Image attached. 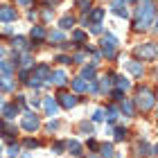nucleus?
Segmentation results:
<instances>
[{"label": "nucleus", "instance_id": "obj_1", "mask_svg": "<svg viewBox=\"0 0 158 158\" xmlns=\"http://www.w3.org/2000/svg\"><path fill=\"white\" fill-rule=\"evenodd\" d=\"M152 23H154V0H140L135 27H138V30H147Z\"/></svg>", "mask_w": 158, "mask_h": 158}, {"label": "nucleus", "instance_id": "obj_2", "mask_svg": "<svg viewBox=\"0 0 158 158\" xmlns=\"http://www.w3.org/2000/svg\"><path fill=\"white\" fill-rule=\"evenodd\" d=\"M154 93L149 90V88H140L138 90V97H135V106H138L140 111H149L154 106Z\"/></svg>", "mask_w": 158, "mask_h": 158}, {"label": "nucleus", "instance_id": "obj_3", "mask_svg": "<svg viewBox=\"0 0 158 158\" xmlns=\"http://www.w3.org/2000/svg\"><path fill=\"white\" fill-rule=\"evenodd\" d=\"M115 48H118V39L113 36V34H106L102 39V52L106 56H115Z\"/></svg>", "mask_w": 158, "mask_h": 158}, {"label": "nucleus", "instance_id": "obj_4", "mask_svg": "<svg viewBox=\"0 0 158 158\" xmlns=\"http://www.w3.org/2000/svg\"><path fill=\"white\" fill-rule=\"evenodd\" d=\"M135 52H138L142 59H154V56H156V45H154V43H147V45H140Z\"/></svg>", "mask_w": 158, "mask_h": 158}, {"label": "nucleus", "instance_id": "obj_5", "mask_svg": "<svg viewBox=\"0 0 158 158\" xmlns=\"http://www.w3.org/2000/svg\"><path fill=\"white\" fill-rule=\"evenodd\" d=\"M39 124H41L39 118H36V115H32V113H27L25 120H23V129H25V131H36Z\"/></svg>", "mask_w": 158, "mask_h": 158}, {"label": "nucleus", "instance_id": "obj_6", "mask_svg": "<svg viewBox=\"0 0 158 158\" xmlns=\"http://www.w3.org/2000/svg\"><path fill=\"white\" fill-rule=\"evenodd\" d=\"M59 102H61L63 109H73V106H77L79 99H77L75 95H70V93H61V95H59Z\"/></svg>", "mask_w": 158, "mask_h": 158}, {"label": "nucleus", "instance_id": "obj_7", "mask_svg": "<svg viewBox=\"0 0 158 158\" xmlns=\"http://www.w3.org/2000/svg\"><path fill=\"white\" fill-rule=\"evenodd\" d=\"M16 18V9L9 5H2L0 7V20H14Z\"/></svg>", "mask_w": 158, "mask_h": 158}, {"label": "nucleus", "instance_id": "obj_8", "mask_svg": "<svg viewBox=\"0 0 158 158\" xmlns=\"http://www.w3.org/2000/svg\"><path fill=\"white\" fill-rule=\"evenodd\" d=\"M124 5H127V0H113V11L118 14V16H124L127 18V9H124Z\"/></svg>", "mask_w": 158, "mask_h": 158}, {"label": "nucleus", "instance_id": "obj_9", "mask_svg": "<svg viewBox=\"0 0 158 158\" xmlns=\"http://www.w3.org/2000/svg\"><path fill=\"white\" fill-rule=\"evenodd\" d=\"M2 115H5L7 120H14V118L18 115V106H16V104H7L5 109H2Z\"/></svg>", "mask_w": 158, "mask_h": 158}, {"label": "nucleus", "instance_id": "obj_10", "mask_svg": "<svg viewBox=\"0 0 158 158\" xmlns=\"http://www.w3.org/2000/svg\"><path fill=\"white\" fill-rule=\"evenodd\" d=\"M50 79H52L56 86H63V84L68 81V77H66V73H63V70H56V73H52V75H50Z\"/></svg>", "mask_w": 158, "mask_h": 158}, {"label": "nucleus", "instance_id": "obj_11", "mask_svg": "<svg viewBox=\"0 0 158 158\" xmlns=\"http://www.w3.org/2000/svg\"><path fill=\"white\" fill-rule=\"evenodd\" d=\"M48 75H50V68H48V66H39L36 70H34V77H32V79H36V81H41V79H45Z\"/></svg>", "mask_w": 158, "mask_h": 158}, {"label": "nucleus", "instance_id": "obj_12", "mask_svg": "<svg viewBox=\"0 0 158 158\" xmlns=\"http://www.w3.org/2000/svg\"><path fill=\"white\" fill-rule=\"evenodd\" d=\"M124 66H127V70H129L131 75H142V63H135V61H127Z\"/></svg>", "mask_w": 158, "mask_h": 158}, {"label": "nucleus", "instance_id": "obj_13", "mask_svg": "<svg viewBox=\"0 0 158 158\" xmlns=\"http://www.w3.org/2000/svg\"><path fill=\"white\" fill-rule=\"evenodd\" d=\"M32 39H34V43H36V41H43V39H45V30H43L41 25H36V27L32 30Z\"/></svg>", "mask_w": 158, "mask_h": 158}, {"label": "nucleus", "instance_id": "obj_14", "mask_svg": "<svg viewBox=\"0 0 158 158\" xmlns=\"http://www.w3.org/2000/svg\"><path fill=\"white\" fill-rule=\"evenodd\" d=\"M45 111H48V115H54L56 113V99H52V97L45 99Z\"/></svg>", "mask_w": 158, "mask_h": 158}, {"label": "nucleus", "instance_id": "obj_15", "mask_svg": "<svg viewBox=\"0 0 158 158\" xmlns=\"http://www.w3.org/2000/svg\"><path fill=\"white\" fill-rule=\"evenodd\" d=\"M11 70H14V66H11L9 61H0V75H2V77L11 75Z\"/></svg>", "mask_w": 158, "mask_h": 158}, {"label": "nucleus", "instance_id": "obj_16", "mask_svg": "<svg viewBox=\"0 0 158 158\" xmlns=\"http://www.w3.org/2000/svg\"><path fill=\"white\" fill-rule=\"evenodd\" d=\"M59 25H61V30H68V27L75 25V18H73V16H63V18L59 20Z\"/></svg>", "mask_w": 158, "mask_h": 158}, {"label": "nucleus", "instance_id": "obj_17", "mask_svg": "<svg viewBox=\"0 0 158 158\" xmlns=\"http://www.w3.org/2000/svg\"><path fill=\"white\" fill-rule=\"evenodd\" d=\"M66 147H68V149H70V152H73L75 156H79V154H81V145H79L77 140H70V142H68Z\"/></svg>", "mask_w": 158, "mask_h": 158}, {"label": "nucleus", "instance_id": "obj_18", "mask_svg": "<svg viewBox=\"0 0 158 158\" xmlns=\"http://www.w3.org/2000/svg\"><path fill=\"white\" fill-rule=\"evenodd\" d=\"M86 86H88V84H86L81 77H79V79H75V81H73V88H75L77 93H84V90H86Z\"/></svg>", "mask_w": 158, "mask_h": 158}, {"label": "nucleus", "instance_id": "obj_19", "mask_svg": "<svg viewBox=\"0 0 158 158\" xmlns=\"http://www.w3.org/2000/svg\"><path fill=\"white\" fill-rule=\"evenodd\" d=\"M115 84H118V88H120V90H127V88H131V81H129L127 77H118V81H115Z\"/></svg>", "mask_w": 158, "mask_h": 158}, {"label": "nucleus", "instance_id": "obj_20", "mask_svg": "<svg viewBox=\"0 0 158 158\" xmlns=\"http://www.w3.org/2000/svg\"><path fill=\"white\" fill-rule=\"evenodd\" d=\"M93 77H95V66L84 68V77H81V79H88V81H93Z\"/></svg>", "mask_w": 158, "mask_h": 158}, {"label": "nucleus", "instance_id": "obj_21", "mask_svg": "<svg viewBox=\"0 0 158 158\" xmlns=\"http://www.w3.org/2000/svg\"><path fill=\"white\" fill-rule=\"evenodd\" d=\"M122 113H127V115H133V104H131V102H122Z\"/></svg>", "mask_w": 158, "mask_h": 158}, {"label": "nucleus", "instance_id": "obj_22", "mask_svg": "<svg viewBox=\"0 0 158 158\" xmlns=\"http://www.w3.org/2000/svg\"><path fill=\"white\" fill-rule=\"evenodd\" d=\"M102 16H104V9H93L90 11V18L93 20H102Z\"/></svg>", "mask_w": 158, "mask_h": 158}, {"label": "nucleus", "instance_id": "obj_23", "mask_svg": "<svg viewBox=\"0 0 158 158\" xmlns=\"http://www.w3.org/2000/svg\"><path fill=\"white\" fill-rule=\"evenodd\" d=\"M127 138V129H115V140H124Z\"/></svg>", "mask_w": 158, "mask_h": 158}, {"label": "nucleus", "instance_id": "obj_24", "mask_svg": "<svg viewBox=\"0 0 158 158\" xmlns=\"http://www.w3.org/2000/svg\"><path fill=\"white\" fill-rule=\"evenodd\" d=\"M79 129H81V131H86V133H93V124H88V122H81V124H79Z\"/></svg>", "mask_w": 158, "mask_h": 158}, {"label": "nucleus", "instance_id": "obj_25", "mask_svg": "<svg viewBox=\"0 0 158 158\" xmlns=\"http://www.w3.org/2000/svg\"><path fill=\"white\" fill-rule=\"evenodd\" d=\"M93 120H95V122H102V120H104V111H102V109H97V111H95V115H93Z\"/></svg>", "mask_w": 158, "mask_h": 158}, {"label": "nucleus", "instance_id": "obj_26", "mask_svg": "<svg viewBox=\"0 0 158 158\" xmlns=\"http://www.w3.org/2000/svg\"><path fill=\"white\" fill-rule=\"evenodd\" d=\"M7 154H9V156H18V154H20V147H18V145H11Z\"/></svg>", "mask_w": 158, "mask_h": 158}, {"label": "nucleus", "instance_id": "obj_27", "mask_svg": "<svg viewBox=\"0 0 158 158\" xmlns=\"http://www.w3.org/2000/svg\"><path fill=\"white\" fill-rule=\"evenodd\" d=\"M102 154L104 156H113V147L111 145H102Z\"/></svg>", "mask_w": 158, "mask_h": 158}, {"label": "nucleus", "instance_id": "obj_28", "mask_svg": "<svg viewBox=\"0 0 158 158\" xmlns=\"http://www.w3.org/2000/svg\"><path fill=\"white\" fill-rule=\"evenodd\" d=\"M50 41H63V34L61 32H52L50 34Z\"/></svg>", "mask_w": 158, "mask_h": 158}, {"label": "nucleus", "instance_id": "obj_29", "mask_svg": "<svg viewBox=\"0 0 158 158\" xmlns=\"http://www.w3.org/2000/svg\"><path fill=\"white\" fill-rule=\"evenodd\" d=\"M25 147H27V149H34V147H39V142L30 138V140H25Z\"/></svg>", "mask_w": 158, "mask_h": 158}, {"label": "nucleus", "instance_id": "obj_30", "mask_svg": "<svg viewBox=\"0 0 158 158\" xmlns=\"http://www.w3.org/2000/svg\"><path fill=\"white\" fill-rule=\"evenodd\" d=\"M73 39H75V41H84V39H86V34H84V32H75V34H73Z\"/></svg>", "mask_w": 158, "mask_h": 158}, {"label": "nucleus", "instance_id": "obj_31", "mask_svg": "<svg viewBox=\"0 0 158 158\" xmlns=\"http://www.w3.org/2000/svg\"><path fill=\"white\" fill-rule=\"evenodd\" d=\"M84 59H86V54H84V52L75 54V63H84Z\"/></svg>", "mask_w": 158, "mask_h": 158}, {"label": "nucleus", "instance_id": "obj_32", "mask_svg": "<svg viewBox=\"0 0 158 158\" xmlns=\"http://www.w3.org/2000/svg\"><path fill=\"white\" fill-rule=\"evenodd\" d=\"M14 45H18V48H23V45H25V39H23V36H18V39H14Z\"/></svg>", "mask_w": 158, "mask_h": 158}, {"label": "nucleus", "instance_id": "obj_33", "mask_svg": "<svg viewBox=\"0 0 158 158\" xmlns=\"http://www.w3.org/2000/svg\"><path fill=\"white\" fill-rule=\"evenodd\" d=\"M63 147H66L63 142H56V145H54V152H56V154H61V152H63Z\"/></svg>", "mask_w": 158, "mask_h": 158}, {"label": "nucleus", "instance_id": "obj_34", "mask_svg": "<svg viewBox=\"0 0 158 158\" xmlns=\"http://www.w3.org/2000/svg\"><path fill=\"white\" fill-rule=\"evenodd\" d=\"M109 86H111V77H104L102 79V88H109Z\"/></svg>", "mask_w": 158, "mask_h": 158}, {"label": "nucleus", "instance_id": "obj_35", "mask_svg": "<svg viewBox=\"0 0 158 158\" xmlns=\"http://www.w3.org/2000/svg\"><path fill=\"white\" fill-rule=\"evenodd\" d=\"M113 97H115V99H124V97H122V90H120V88L113 90Z\"/></svg>", "mask_w": 158, "mask_h": 158}, {"label": "nucleus", "instance_id": "obj_36", "mask_svg": "<svg viewBox=\"0 0 158 158\" xmlns=\"http://www.w3.org/2000/svg\"><path fill=\"white\" fill-rule=\"evenodd\" d=\"M16 2H18V5H30L32 0H16Z\"/></svg>", "mask_w": 158, "mask_h": 158}, {"label": "nucleus", "instance_id": "obj_37", "mask_svg": "<svg viewBox=\"0 0 158 158\" xmlns=\"http://www.w3.org/2000/svg\"><path fill=\"white\" fill-rule=\"evenodd\" d=\"M2 54H5V52H2V48H0V56H2Z\"/></svg>", "mask_w": 158, "mask_h": 158}, {"label": "nucleus", "instance_id": "obj_38", "mask_svg": "<svg viewBox=\"0 0 158 158\" xmlns=\"http://www.w3.org/2000/svg\"><path fill=\"white\" fill-rule=\"evenodd\" d=\"M0 106H2V99H0Z\"/></svg>", "mask_w": 158, "mask_h": 158}]
</instances>
